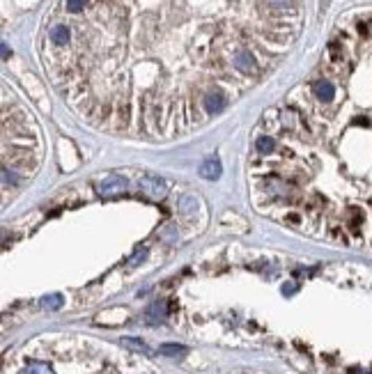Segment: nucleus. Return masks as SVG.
<instances>
[{"mask_svg": "<svg viewBox=\"0 0 372 374\" xmlns=\"http://www.w3.org/2000/svg\"><path fill=\"white\" fill-rule=\"evenodd\" d=\"M129 189V179L126 177H104L101 181H97V193L104 195V198H110V195H120Z\"/></svg>", "mask_w": 372, "mask_h": 374, "instance_id": "nucleus-1", "label": "nucleus"}, {"mask_svg": "<svg viewBox=\"0 0 372 374\" xmlns=\"http://www.w3.org/2000/svg\"><path fill=\"white\" fill-rule=\"evenodd\" d=\"M138 186L145 195H150V198H163V195L168 193V184H165L161 177H140Z\"/></svg>", "mask_w": 372, "mask_h": 374, "instance_id": "nucleus-2", "label": "nucleus"}, {"mask_svg": "<svg viewBox=\"0 0 372 374\" xmlns=\"http://www.w3.org/2000/svg\"><path fill=\"white\" fill-rule=\"evenodd\" d=\"M221 172H223V165L218 159H207L200 165V177H204V179H218Z\"/></svg>", "mask_w": 372, "mask_h": 374, "instance_id": "nucleus-3", "label": "nucleus"}, {"mask_svg": "<svg viewBox=\"0 0 372 374\" xmlns=\"http://www.w3.org/2000/svg\"><path fill=\"white\" fill-rule=\"evenodd\" d=\"M234 67L244 73H251V71H255V58L251 55V51H237V55H234Z\"/></svg>", "mask_w": 372, "mask_h": 374, "instance_id": "nucleus-4", "label": "nucleus"}, {"mask_svg": "<svg viewBox=\"0 0 372 374\" xmlns=\"http://www.w3.org/2000/svg\"><path fill=\"white\" fill-rule=\"evenodd\" d=\"M225 108V97L221 92H209L207 97H204V110L212 113V115H216V113H221Z\"/></svg>", "mask_w": 372, "mask_h": 374, "instance_id": "nucleus-5", "label": "nucleus"}, {"mask_svg": "<svg viewBox=\"0 0 372 374\" xmlns=\"http://www.w3.org/2000/svg\"><path fill=\"white\" fill-rule=\"evenodd\" d=\"M312 90H315V97L320 101H331L336 97V87L331 85L329 81H320V83H315V87H312Z\"/></svg>", "mask_w": 372, "mask_h": 374, "instance_id": "nucleus-6", "label": "nucleus"}, {"mask_svg": "<svg viewBox=\"0 0 372 374\" xmlns=\"http://www.w3.org/2000/svg\"><path fill=\"white\" fill-rule=\"evenodd\" d=\"M51 42L55 44V46H67V44H69V28L53 26L51 28Z\"/></svg>", "mask_w": 372, "mask_h": 374, "instance_id": "nucleus-7", "label": "nucleus"}, {"mask_svg": "<svg viewBox=\"0 0 372 374\" xmlns=\"http://www.w3.org/2000/svg\"><path fill=\"white\" fill-rule=\"evenodd\" d=\"M145 319H147L150 324L163 322V319H165V306H163V303H152L150 310H147V314H145Z\"/></svg>", "mask_w": 372, "mask_h": 374, "instance_id": "nucleus-8", "label": "nucleus"}, {"mask_svg": "<svg viewBox=\"0 0 372 374\" xmlns=\"http://www.w3.org/2000/svg\"><path fill=\"white\" fill-rule=\"evenodd\" d=\"M159 353H163V356H184V353H186V347H184V344H173V342H168V344H161V347H159Z\"/></svg>", "mask_w": 372, "mask_h": 374, "instance_id": "nucleus-9", "label": "nucleus"}, {"mask_svg": "<svg viewBox=\"0 0 372 374\" xmlns=\"http://www.w3.org/2000/svg\"><path fill=\"white\" fill-rule=\"evenodd\" d=\"M42 306L46 310H58L62 306V296H60V294H48V296L42 298Z\"/></svg>", "mask_w": 372, "mask_h": 374, "instance_id": "nucleus-10", "label": "nucleus"}, {"mask_svg": "<svg viewBox=\"0 0 372 374\" xmlns=\"http://www.w3.org/2000/svg\"><path fill=\"white\" fill-rule=\"evenodd\" d=\"M273 140L271 138H267V136H262V138H257L255 140V149L260 152V154H269V152H273Z\"/></svg>", "mask_w": 372, "mask_h": 374, "instance_id": "nucleus-11", "label": "nucleus"}, {"mask_svg": "<svg viewBox=\"0 0 372 374\" xmlns=\"http://www.w3.org/2000/svg\"><path fill=\"white\" fill-rule=\"evenodd\" d=\"M122 344H124V347H131V349H134V351H143V353H150L147 344H145L143 340H136V338H124V340H122Z\"/></svg>", "mask_w": 372, "mask_h": 374, "instance_id": "nucleus-12", "label": "nucleus"}, {"mask_svg": "<svg viewBox=\"0 0 372 374\" xmlns=\"http://www.w3.org/2000/svg\"><path fill=\"white\" fill-rule=\"evenodd\" d=\"M145 257H147V250H145V248L136 250V253H134V255H131V259H129V262H126V267H129V269L138 267V264H140V262H143V259H145Z\"/></svg>", "mask_w": 372, "mask_h": 374, "instance_id": "nucleus-13", "label": "nucleus"}, {"mask_svg": "<svg viewBox=\"0 0 372 374\" xmlns=\"http://www.w3.org/2000/svg\"><path fill=\"white\" fill-rule=\"evenodd\" d=\"M85 7V0H67V12H81Z\"/></svg>", "mask_w": 372, "mask_h": 374, "instance_id": "nucleus-14", "label": "nucleus"}, {"mask_svg": "<svg viewBox=\"0 0 372 374\" xmlns=\"http://www.w3.org/2000/svg\"><path fill=\"white\" fill-rule=\"evenodd\" d=\"M267 5L273 9H287L292 5V0H267Z\"/></svg>", "mask_w": 372, "mask_h": 374, "instance_id": "nucleus-15", "label": "nucleus"}, {"mask_svg": "<svg viewBox=\"0 0 372 374\" xmlns=\"http://www.w3.org/2000/svg\"><path fill=\"white\" fill-rule=\"evenodd\" d=\"M193 207H195V198H191V195H189V198H184V200H182V209H184V214H193V211H191Z\"/></svg>", "mask_w": 372, "mask_h": 374, "instance_id": "nucleus-16", "label": "nucleus"}, {"mask_svg": "<svg viewBox=\"0 0 372 374\" xmlns=\"http://www.w3.org/2000/svg\"><path fill=\"white\" fill-rule=\"evenodd\" d=\"M26 374H53V372L48 370V367H44V365H32Z\"/></svg>", "mask_w": 372, "mask_h": 374, "instance_id": "nucleus-17", "label": "nucleus"}, {"mask_svg": "<svg viewBox=\"0 0 372 374\" xmlns=\"http://www.w3.org/2000/svg\"><path fill=\"white\" fill-rule=\"evenodd\" d=\"M294 292V285H285V287H283V294H292Z\"/></svg>", "mask_w": 372, "mask_h": 374, "instance_id": "nucleus-18", "label": "nucleus"}, {"mask_svg": "<svg viewBox=\"0 0 372 374\" xmlns=\"http://www.w3.org/2000/svg\"><path fill=\"white\" fill-rule=\"evenodd\" d=\"M9 55V48H7V44H3V58H7Z\"/></svg>", "mask_w": 372, "mask_h": 374, "instance_id": "nucleus-19", "label": "nucleus"}]
</instances>
